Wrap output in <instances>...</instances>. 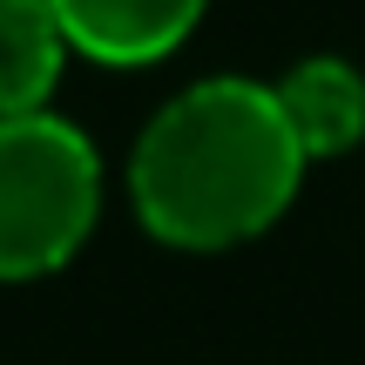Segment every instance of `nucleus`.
<instances>
[{"mask_svg": "<svg viewBox=\"0 0 365 365\" xmlns=\"http://www.w3.org/2000/svg\"><path fill=\"white\" fill-rule=\"evenodd\" d=\"M304 149L271 81L210 75L143 122L129 156V203L149 237L176 250H230L271 230L304 182Z\"/></svg>", "mask_w": 365, "mask_h": 365, "instance_id": "f257e3e1", "label": "nucleus"}, {"mask_svg": "<svg viewBox=\"0 0 365 365\" xmlns=\"http://www.w3.org/2000/svg\"><path fill=\"white\" fill-rule=\"evenodd\" d=\"M102 217V156L54 108L0 115V284L75 264Z\"/></svg>", "mask_w": 365, "mask_h": 365, "instance_id": "f03ea898", "label": "nucleus"}, {"mask_svg": "<svg viewBox=\"0 0 365 365\" xmlns=\"http://www.w3.org/2000/svg\"><path fill=\"white\" fill-rule=\"evenodd\" d=\"M68 54L102 68H149L196 34L210 0H48Z\"/></svg>", "mask_w": 365, "mask_h": 365, "instance_id": "7ed1b4c3", "label": "nucleus"}, {"mask_svg": "<svg viewBox=\"0 0 365 365\" xmlns=\"http://www.w3.org/2000/svg\"><path fill=\"white\" fill-rule=\"evenodd\" d=\"M271 88H277L284 122H291V135H298V149L312 163L345 156V149L365 143V75L345 54H312V61H298Z\"/></svg>", "mask_w": 365, "mask_h": 365, "instance_id": "20e7f679", "label": "nucleus"}, {"mask_svg": "<svg viewBox=\"0 0 365 365\" xmlns=\"http://www.w3.org/2000/svg\"><path fill=\"white\" fill-rule=\"evenodd\" d=\"M68 61V34L48 0H0V115L48 108Z\"/></svg>", "mask_w": 365, "mask_h": 365, "instance_id": "39448f33", "label": "nucleus"}]
</instances>
